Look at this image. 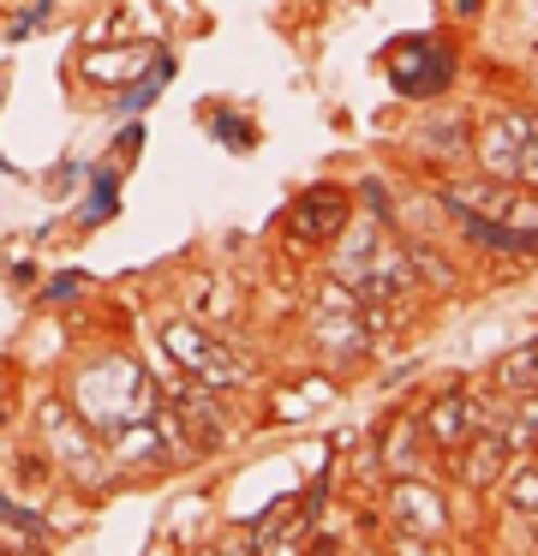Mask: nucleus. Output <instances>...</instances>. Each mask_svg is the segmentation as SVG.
Returning <instances> with one entry per match:
<instances>
[{
	"label": "nucleus",
	"instance_id": "obj_1",
	"mask_svg": "<svg viewBox=\"0 0 538 556\" xmlns=\"http://www.w3.org/2000/svg\"><path fill=\"white\" fill-rule=\"evenodd\" d=\"M150 413H155V383L126 353H108L78 377V419L96 425V431H120V425L150 419Z\"/></svg>",
	"mask_w": 538,
	"mask_h": 556
},
{
	"label": "nucleus",
	"instance_id": "obj_2",
	"mask_svg": "<svg viewBox=\"0 0 538 556\" xmlns=\"http://www.w3.org/2000/svg\"><path fill=\"white\" fill-rule=\"evenodd\" d=\"M162 348L174 353V365H186L191 383H203L210 395H215V389H239V383H246V359H234V353H227L215 336H203L198 324H167L162 329Z\"/></svg>",
	"mask_w": 538,
	"mask_h": 556
},
{
	"label": "nucleus",
	"instance_id": "obj_3",
	"mask_svg": "<svg viewBox=\"0 0 538 556\" xmlns=\"http://www.w3.org/2000/svg\"><path fill=\"white\" fill-rule=\"evenodd\" d=\"M389 78H395L401 97H418V102L442 97V90L454 85V54L430 37H413V42H401V49H389Z\"/></svg>",
	"mask_w": 538,
	"mask_h": 556
},
{
	"label": "nucleus",
	"instance_id": "obj_4",
	"mask_svg": "<svg viewBox=\"0 0 538 556\" xmlns=\"http://www.w3.org/2000/svg\"><path fill=\"white\" fill-rule=\"evenodd\" d=\"M347 216H353V204H347L341 186H311V192L287 210V240L293 245H335L347 233Z\"/></svg>",
	"mask_w": 538,
	"mask_h": 556
},
{
	"label": "nucleus",
	"instance_id": "obj_5",
	"mask_svg": "<svg viewBox=\"0 0 538 556\" xmlns=\"http://www.w3.org/2000/svg\"><path fill=\"white\" fill-rule=\"evenodd\" d=\"M42 437H48V448H54V460H66L72 472H90V425L78 419V407L48 401L42 407Z\"/></svg>",
	"mask_w": 538,
	"mask_h": 556
},
{
	"label": "nucleus",
	"instance_id": "obj_6",
	"mask_svg": "<svg viewBox=\"0 0 538 556\" xmlns=\"http://www.w3.org/2000/svg\"><path fill=\"white\" fill-rule=\"evenodd\" d=\"M449 204V198H442ZM449 216L461 222V233L473 245H485V252H502V257H533L538 252V233H521V228H502L497 216H478V210H466V204H449Z\"/></svg>",
	"mask_w": 538,
	"mask_h": 556
},
{
	"label": "nucleus",
	"instance_id": "obj_7",
	"mask_svg": "<svg viewBox=\"0 0 538 556\" xmlns=\"http://www.w3.org/2000/svg\"><path fill=\"white\" fill-rule=\"evenodd\" d=\"M389 503H395V520H401V532H418V539H437L442 520H449V515H442V496L430 491V484H413V479L395 484Z\"/></svg>",
	"mask_w": 538,
	"mask_h": 556
},
{
	"label": "nucleus",
	"instance_id": "obj_8",
	"mask_svg": "<svg viewBox=\"0 0 538 556\" xmlns=\"http://www.w3.org/2000/svg\"><path fill=\"white\" fill-rule=\"evenodd\" d=\"M473 425H478V407L461 395V389H454V395H442L437 407L425 413V431H430V443H437V448H461Z\"/></svg>",
	"mask_w": 538,
	"mask_h": 556
},
{
	"label": "nucleus",
	"instance_id": "obj_9",
	"mask_svg": "<svg viewBox=\"0 0 538 556\" xmlns=\"http://www.w3.org/2000/svg\"><path fill=\"white\" fill-rule=\"evenodd\" d=\"M114 460L120 467H167V448H162V437H155V425L150 419L120 425L114 431Z\"/></svg>",
	"mask_w": 538,
	"mask_h": 556
},
{
	"label": "nucleus",
	"instance_id": "obj_10",
	"mask_svg": "<svg viewBox=\"0 0 538 556\" xmlns=\"http://www.w3.org/2000/svg\"><path fill=\"white\" fill-rule=\"evenodd\" d=\"M167 78H174V54H167V49H150V78H132V85L120 90L114 114H126V121H138V114L155 102V90H162Z\"/></svg>",
	"mask_w": 538,
	"mask_h": 556
},
{
	"label": "nucleus",
	"instance_id": "obj_11",
	"mask_svg": "<svg viewBox=\"0 0 538 556\" xmlns=\"http://www.w3.org/2000/svg\"><path fill=\"white\" fill-rule=\"evenodd\" d=\"M502 455H509V448H502V437H497V431H485V437H473V431H466L461 479H466V484H490V479L502 472Z\"/></svg>",
	"mask_w": 538,
	"mask_h": 556
},
{
	"label": "nucleus",
	"instance_id": "obj_12",
	"mask_svg": "<svg viewBox=\"0 0 538 556\" xmlns=\"http://www.w3.org/2000/svg\"><path fill=\"white\" fill-rule=\"evenodd\" d=\"M120 204V168H102L90 180V192H84V210H78V228H102L108 216H114Z\"/></svg>",
	"mask_w": 538,
	"mask_h": 556
},
{
	"label": "nucleus",
	"instance_id": "obj_13",
	"mask_svg": "<svg viewBox=\"0 0 538 556\" xmlns=\"http://www.w3.org/2000/svg\"><path fill=\"white\" fill-rule=\"evenodd\" d=\"M138 73H143V49H114V54L84 61V78H90V85H120V78H138Z\"/></svg>",
	"mask_w": 538,
	"mask_h": 556
},
{
	"label": "nucleus",
	"instance_id": "obj_14",
	"mask_svg": "<svg viewBox=\"0 0 538 556\" xmlns=\"http://www.w3.org/2000/svg\"><path fill=\"white\" fill-rule=\"evenodd\" d=\"M48 18H54V0H30V7H24V13L7 25V37H12V42H24V37H36V30L48 25Z\"/></svg>",
	"mask_w": 538,
	"mask_h": 556
},
{
	"label": "nucleus",
	"instance_id": "obj_15",
	"mask_svg": "<svg viewBox=\"0 0 538 556\" xmlns=\"http://www.w3.org/2000/svg\"><path fill=\"white\" fill-rule=\"evenodd\" d=\"M509 503L526 508V515H538V472H533V467L509 472Z\"/></svg>",
	"mask_w": 538,
	"mask_h": 556
},
{
	"label": "nucleus",
	"instance_id": "obj_16",
	"mask_svg": "<svg viewBox=\"0 0 538 556\" xmlns=\"http://www.w3.org/2000/svg\"><path fill=\"white\" fill-rule=\"evenodd\" d=\"M84 288H90V276H84V269H66V276H54V281L42 288V300H48V305H66L72 293H84Z\"/></svg>",
	"mask_w": 538,
	"mask_h": 556
},
{
	"label": "nucleus",
	"instance_id": "obj_17",
	"mask_svg": "<svg viewBox=\"0 0 538 556\" xmlns=\"http://www.w3.org/2000/svg\"><path fill=\"white\" fill-rule=\"evenodd\" d=\"M215 138H222L227 150H251V138H258V132H251V126H239V121H227V114H222V121H215Z\"/></svg>",
	"mask_w": 538,
	"mask_h": 556
},
{
	"label": "nucleus",
	"instance_id": "obj_18",
	"mask_svg": "<svg viewBox=\"0 0 538 556\" xmlns=\"http://www.w3.org/2000/svg\"><path fill=\"white\" fill-rule=\"evenodd\" d=\"M359 198H365V210H371V216H383V222H389V192H383L377 180H365V186H359Z\"/></svg>",
	"mask_w": 538,
	"mask_h": 556
},
{
	"label": "nucleus",
	"instance_id": "obj_19",
	"mask_svg": "<svg viewBox=\"0 0 538 556\" xmlns=\"http://www.w3.org/2000/svg\"><path fill=\"white\" fill-rule=\"evenodd\" d=\"M210 556H258V544H251V532H246V539H222Z\"/></svg>",
	"mask_w": 538,
	"mask_h": 556
},
{
	"label": "nucleus",
	"instance_id": "obj_20",
	"mask_svg": "<svg viewBox=\"0 0 538 556\" xmlns=\"http://www.w3.org/2000/svg\"><path fill=\"white\" fill-rule=\"evenodd\" d=\"M143 144V126H126V132L114 138V150H138Z\"/></svg>",
	"mask_w": 538,
	"mask_h": 556
},
{
	"label": "nucleus",
	"instance_id": "obj_21",
	"mask_svg": "<svg viewBox=\"0 0 538 556\" xmlns=\"http://www.w3.org/2000/svg\"><path fill=\"white\" fill-rule=\"evenodd\" d=\"M454 13H478V0H449Z\"/></svg>",
	"mask_w": 538,
	"mask_h": 556
}]
</instances>
